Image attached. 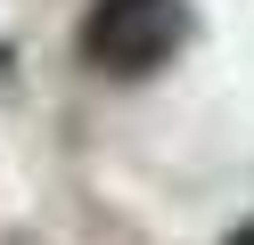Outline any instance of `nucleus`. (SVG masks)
I'll return each mask as SVG.
<instances>
[{"label": "nucleus", "instance_id": "nucleus-1", "mask_svg": "<svg viewBox=\"0 0 254 245\" xmlns=\"http://www.w3.org/2000/svg\"><path fill=\"white\" fill-rule=\"evenodd\" d=\"M82 49L107 74H148L181 49V0H99L82 25Z\"/></svg>", "mask_w": 254, "mask_h": 245}, {"label": "nucleus", "instance_id": "nucleus-2", "mask_svg": "<svg viewBox=\"0 0 254 245\" xmlns=\"http://www.w3.org/2000/svg\"><path fill=\"white\" fill-rule=\"evenodd\" d=\"M221 245H254V221H246V229H230V237H221Z\"/></svg>", "mask_w": 254, "mask_h": 245}]
</instances>
